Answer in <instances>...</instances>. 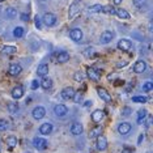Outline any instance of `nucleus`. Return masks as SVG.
I'll return each mask as SVG.
<instances>
[{
	"label": "nucleus",
	"mask_w": 153,
	"mask_h": 153,
	"mask_svg": "<svg viewBox=\"0 0 153 153\" xmlns=\"http://www.w3.org/2000/svg\"><path fill=\"white\" fill-rule=\"evenodd\" d=\"M96 147L98 151H105L107 148V139L103 136V135H100L97 137V143H96Z\"/></svg>",
	"instance_id": "nucleus-4"
},
{
	"label": "nucleus",
	"mask_w": 153,
	"mask_h": 153,
	"mask_svg": "<svg viewBox=\"0 0 153 153\" xmlns=\"http://www.w3.org/2000/svg\"><path fill=\"white\" fill-rule=\"evenodd\" d=\"M37 74L38 76H42V77H45L47 74H48V64L46 63H42L38 65V69H37Z\"/></svg>",
	"instance_id": "nucleus-19"
},
{
	"label": "nucleus",
	"mask_w": 153,
	"mask_h": 153,
	"mask_svg": "<svg viewBox=\"0 0 153 153\" xmlns=\"http://www.w3.org/2000/svg\"><path fill=\"white\" fill-rule=\"evenodd\" d=\"M79 12H80V4H79V1H74L71 5H69L68 17H69V19H74V17L77 15Z\"/></svg>",
	"instance_id": "nucleus-3"
},
{
	"label": "nucleus",
	"mask_w": 153,
	"mask_h": 153,
	"mask_svg": "<svg viewBox=\"0 0 153 153\" xmlns=\"http://www.w3.org/2000/svg\"><path fill=\"white\" fill-rule=\"evenodd\" d=\"M101 12L107 13V15H115V8H114V7H111V5H106V7L102 5V11H101Z\"/></svg>",
	"instance_id": "nucleus-29"
},
{
	"label": "nucleus",
	"mask_w": 153,
	"mask_h": 153,
	"mask_svg": "<svg viewBox=\"0 0 153 153\" xmlns=\"http://www.w3.org/2000/svg\"><path fill=\"white\" fill-rule=\"evenodd\" d=\"M7 144H8L9 148H15L17 145V137L16 136H8L7 137Z\"/></svg>",
	"instance_id": "nucleus-27"
},
{
	"label": "nucleus",
	"mask_w": 153,
	"mask_h": 153,
	"mask_svg": "<svg viewBox=\"0 0 153 153\" xmlns=\"http://www.w3.org/2000/svg\"><path fill=\"white\" fill-rule=\"evenodd\" d=\"M72 100H75V102H81V100H82V94H80V93H79V94H75L74 96V98H72Z\"/></svg>",
	"instance_id": "nucleus-39"
},
{
	"label": "nucleus",
	"mask_w": 153,
	"mask_h": 153,
	"mask_svg": "<svg viewBox=\"0 0 153 153\" xmlns=\"http://www.w3.org/2000/svg\"><path fill=\"white\" fill-rule=\"evenodd\" d=\"M145 69H147V63L144 60H137L134 65V71L136 74H143V72H145Z\"/></svg>",
	"instance_id": "nucleus-13"
},
{
	"label": "nucleus",
	"mask_w": 153,
	"mask_h": 153,
	"mask_svg": "<svg viewBox=\"0 0 153 153\" xmlns=\"http://www.w3.org/2000/svg\"><path fill=\"white\" fill-rule=\"evenodd\" d=\"M45 115H46V110H45L43 106H37L36 109L33 110V118L34 119L39 120V119H42Z\"/></svg>",
	"instance_id": "nucleus-6"
},
{
	"label": "nucleus",
	"mask_w": 153,
	"mask_h": 153,
	"mask_svg": "<svg viewBox=\"0 0 153 153\" xmlns=\"http://www.w3.org/2000/svg\"><path fill=\"white\" fill-rule=\"evenodd\" d=\"M36 26L38 27V29H41V27H42V25H41V19H39V17H36Z\"/></svg>",
	"instance_id": "nucleus-41"
},
{
	"label": "nucleus",
	"mask_w": 153,
	"mask_h": 153,
	"mask_svg": "<svg viewBox=\"0 0 153 153\" xmlns=\"http://www.w3.org/2000/svg\"><path fill=\"white\" fill-rule=\"evenodd\" d=\"M92 106V101H86L85 102V107H90Z\"/></svg>",
	"instance_id": "nucleus-44"
},
{
	"label": "nucleus",
	"mask_w": 153,
	"mask_h": 153,
	"mask_svg": "<svg viewBox=\"0 0 153 153\" xmlns=\"http://www.w3.org/2000/svg\"><path fill=\"white\" fill-rule=\"evenodd\" d=\"M41 86H42L43 89H46V90H47V89H50L51 86H53V80L45 76L43 80H42V82H41Z\"/></svg>",
	"instance_id": "nucleus-24"
},
{
	"label": "nucleus",
	"mask_w": 153,
	"mask_h": 153,
	"mask_svg": "<svg viewBox=\"0 0 153 153\" xmlns=\"http://www.w3.org/2000/svg\"><path fill=\"white\" fill-rule=\"evenodd\" d=\"M102 127L101 126H97V127H94V128H92L90 130V132H89V137L90 139H93V137H98L100 135H102Z\"/></svg>",
	"instance_id": "nucleus-22"
},
{
	"label": "nucleus",
	"mask_w": 153,
	"mask_h": 153,
	"mask_svg": "<svg viewBox=\"0 0 153 153\" xmlns=\"http://www.w3.org/2000/svg\"><path fill=\"white\" fill-rule=\"evenodd\" d=\"M131 114V109L128 106H126V107H123V110H122V115L123 117H128Z\"/></svg>",
	"instance_id": "nucleus-37"
},
{
	"label": "nucleus",
	"mask_w": 153,
	"mask_h": 153,
	"mask_svg": "<svg viewBox=\"0 0 153 153\" xmlns=\"http://www.w3.org/2000/svg\"><path fill=\"white\" fill-rule=\"evenodd\" d=\"M122 153H132V151H130L128 148H124L123 151H122Z\"/></svg>",
	"instance_id": "nucleus-45"
},
{
	"label": "nucleus",
	"mask_w": 153,
	"mask_h": 153,
	"mask_svg": "<svg viewBox=\"0 0 153 153\" xmlns=\"http://www.w3.org/2000/svg\"><path fill=\"white\" fill-rule=\"evenodd\" d=\"M143 140H144V135H140V136H139V140H137V144H141Z\"/></svg>",
	"instance_id": "nucleus-43"
},
{
	"label": "nucleus",
	"mask_w": 153,
	"mask_h": 153,
	"mask_svg": "<svg viewBox=\"0 0 153 153\" xmlns=\"http://www.w3.org/2000/svg\"><path fill=\"white\" fill-rule=\"evenodd\" d=\"M97 93H98V96L101 97V100L105 101V102H111V96L110 93L107 92V90L105 88H97Z\"/></svg>",
	"instance_id": "nucleus-7"
},
{
	"label": "nucleus",
	"mask_w": 153,
	"mask_h": 153,
	"mask_svg": "<svg viewBox=\"0 0 153 153\" xmlns=\"http://www.w3.org/2000/svg\"><path fill=\"white\" fill-rule=\"evenodd\" d=\"M115 15H118V17H119V19H123V20L130 19V13H128L126 9H123V8L117 9V11H115Z\"/></svg>",
	"instance_id": "nucleus-23"
},
{
	"label": "nucleus",
	"mask_w": 153,
	"mask_h": 153,
	"mask_svg": "<svg viewBox=\"0 0 153 153\" xmlns=\"http://www.w3.org/2000/svg\"><path fill=\"white\" fill-rule=\"evenodd\" d=\"M38 86H39V82H38V80H33V82H32V89H37Z\"/></svg>",
	"instance_id": "nucleus-40"
},
{
	"label": "nucleus",
	"mask_w": 153,
	"mask_h": 153,
	"mask_svg": "<svg viewBox=\"0 0 153 153\" xmlns=\"http://www.w3.org/2000/svg\"><path fill=\"white\" fill-rule=\"evenodd\" d=\"M16 16H17V11L15 8H7L5 9V17L7 19L12 20V19H15Z\"/></svg>",
	"instance_id": "nucleus-26"
},
{
	"label": "nucleus",
	"mask_w": 153,
	"mask_h": 153,
	"mask_svg": "<svg viewBox=\"0 0 153 153\" xmlns=\"http://www.w3.org/2000/svg\"><path fill=\"white\" fill-rule=\"evenodd\" d=\"M33 144H34V147H36L37 149H39V151L47 148V140H45V139H42V137H36L33 140Z\"/></svg>",
	"instance_id": "nucleus-10"
},
{
	"label": "nucleus",
	"mask_w": 153,
	"mask_h": 153,
	"mask_svg": "<svg viewBox=\"0 0 153 153\" xmlns=\"http://www.w3.org/2000/svg\"><path fill=\"white\" fill-rule=\"evenodd\" d=\"M82 79H84V74H82V72H80V71L75 72V75H74V80H75V81L81 82V81H82Z\"/></svg>",
	"instance_id": "nucleus-35"
},
{
	"label": "nucleus",
	"mask_w": 153,
	"mask_h": 153,
	"mask_svg": "<svg viewBox=\"0 0 153 153\" xmlns=\"http://www.w3.org/2000/svg\"><path fill=\"white\" fill-rule=\"evenodd\" d=\"M9 127V122L5 119H0V131H5Z\"/></svg>",
	"instance_id": "nucleus-34"
},
{
	"label": "nucleus",
	"mask_w": 153,
	"mask_h": 153,
	"mask_svg": "<svg viewBox=\"0 0 153 153\" xmlns=\"http://www.w3.org/2000/svg\"><path fill=\"white\" fill-rule=\"evenodd\" d=\"M21 20H22V21H29V15L22 13V15H21Z\"/></svg>",
	"instance_id": "nucleus-42"
},
{
	"label": "nucleus",
	"mask_w": 153,
	"mask_h": 153,
	"mask_svg": "<svg viewBox=\"0 0 153 153\" xmlns=\"http://www.w3.org/2000/svg\"><path fill=\"white\" fill-rule=\"evenodd\" d=\"M39 132L42 135H50L53 132V124L51 123H43L42 126L39 127Z\"/></svg>",
	"instance_id": "nucleus-18"
},
{
	"label": "nucleus",
	"mask_w": 153,
	"mask_h": 153,
	"mask_svg": "<svg viewBox=\"0 0 153 153\" xmlns=\"http://www.w3.org/2000/svg\"><path fill=\"white\" fill-rule=\"evenodd\" d=\"M131 47H132V43H131V41H128V39H120L119 42H118V48L122 51H128Z\"/></svg>",
	"instance_id": "nucleus-15"
},
{
	"label": "nucleus",
	"mask_w": 153,
	"mask_h": 153,
	"mask_svg": "<svg viewBox=\"0 0 153 153\" xmlns=\"http://www.w3.org/2000/svg\"><path fill=\"white\" fill-rule=\"evenodd\" d=\"M131 124L130 123H126V122H123V123H120L119 126H118V132H119L120 135H127L128 132H131Z\"/></svg>",
	"instance_id": "nucleus-14"
},
{
	"label": "nucleus",
	"mask_w": 153,
	"mask_h": 153,
	"mask_svg": "<svg viewBox=\"0 0 153 153\" xmlns=\"http://www.w3.org/2000/svg\"><path fill=\"white\" fill-rule=\"evenodd\" d=\"M7 107H8V110L11 111V113H16V111L19 110V105H17V102H9L8 105H7Z\"/></svg>",
	"instance_id": "nucleus-32"
},
{
	"label": "nucleus",
	"mask_w": 153,
	"mask_h": 153,
	"mask_svg": "<svg viewBox=\"0 0 153 153\" xmlns=\"http://www.w3.org/2000/svg\"><path fill=\"white\" fill-rule=\"evenodd\" d=\"M69 37H71V39L75 41V42H80V41L82 39V32L80 29H72L71 32H69Z\"/></svg>",
	"instance_id": "nucleus-11"
},
{
	"label": "nucleus",
	"mask_w": 153,
	"mask_h": 153,
	"mask_svg": "<svg viewBox=\"0 0 153 153\" xmlns=\"http://www.w3.org/2000/svg\"><path fill=\"white\" fill-rule=\"evenodd\" d=\"M113 38H114V33L113 32H110V30H106V32H103L102 34H101V43H103V45H106V43H110L111 41H113Z\"/></svg>",
	"instance_id": "nucleus-8"
},
{
	"label": "nucleus",
	"mask_w": 153,
	"mask_h": 153,
	"mask_svg": "<svg viewBox=\"0 0 153 153\" xmlns=\"http://www.w3.org/2000/svg\"><path fill=\"white\" fill-rule=\"evenodd\" d=\"M21 71H22L21 65L17 64V63L11 64V65H9V68H8V74L11 75V76H17V75H20V74H21Z\"/></svg>",
	"instance_id": "nucleus-12"
},
{
	"label": "nucleus",
	"mask_w": 153,
	"mask_h": 153,
	"mask_svg": "<svg viewBox=\"0 0 153 153\" xmlns=\"http://www.w3.org/2000/svg\"><path fill=\"white\" fill-rule=\"evenodd\" d=\"M145 117H147V110H139V113H137V124L144 123Z\"/></svg>",
	"instance_id": "nucleus-25"
},
{
	"label": "nucleus",
	"mask_w": 153,
	"mask_h": 153,
	"mask_svg": "<svg viewBox=\"0 0 153 153\" xmlns=\"http://www.w3.org/2000/svg\"><path fill=\"white\" fill-rule=\"evenodd\" d=\"M127 63H126V62H123V63H119V64H118V67H123V65H126Z\"/></svg>",
	"instance_id": "nucleus-47"
},
{
	"label": "nucleus",
	"mask_w": 153,
	"mask_h": 153,
	"mask_svg": "<svg viewBox=\"0 0 153 153\" xmlns=\"http://www.w3.org/2000/svg\"><path fill=\"white\" fill-rule=\"evenodd\" d=\"M56 60L59 63H67L69 60V54L67 51H60L58 55H56Z\"/></svg>",
	"instance_id": "nucleus-20"
},
{
	"label": "nucleus",
	"mask_w": 153,
	"mask_h": 153,
	"mask_svg": "<svg viewBox=\"0 0 153 153\" xmlns=\"http://www.w3.org/2000/svg\"><path fill=\"white\" fill-rule=\"evenodd\" d=\"M82 131H84V128H82L81 123H77V122H76V123H74L71 126V134L75 135V136H77V135H81Z\"/></svg>",
	"instance_id": "nucleus-16"
},
{
	"label": "nucleus",
	"mask_w": 153,
	"mask_h": 153,
	"mask_svg": "<svg viewBox=\"0 0 153 153\" xmlns=\"http://www.w3.org/2000/svg\"><path fill=\"white\" fill-rule=\"evenodd\" d=\"M86 75H88V77L90 80H93V81H98L100 77H101V72L98 69L93 68V67H89L88 71H86Z\"/></svg>",
	"instance_id": "nucleus-2"
},
{
	"label": "nucleus",
	"mask_w": 153,
	"mask_h": 153,
	"mask_svg": "<svg viewBox=\"0 0 153 153\" xmlns=\"http://www.w3.org/2000/svg\"><path fill=\"white\" fill-rule=\"evenodd\" d=\"M3 1H4V0H0V3H3Z\"/></svg>",
	"instance_id": "nucleus-48"
},
{
	"label": "nucleus",
	"mask_w": 153,
	"mask_h": 153,
	"mask_svg": "<svg viewBox=\"0 0 153 153\" xmlns=\"http://www.w3.org/2000/svg\"><path fill=\"white\" fill-rule=\"evenodd\" d=\"M103 117H105V113H103L102 110H96V111H93V114H92L93 122H101L103 119Z\"/></svg>",
	"instance_id": "nucleus-21"
},
{
	"label": "nucleus",
	"mask_w": 153,
	"mask_h": 153,
	"mask_svg": "<svg viewBox=\"0 0 153 153\" xmlns=\"http://www.w3.org/2000/svg\"><path fill=\"white\" fill-rule=\"evenodd\" d=\"M54 111H55V115L56 117H64L68 114V107L65 105H62V103H59L54 107Z\"/></svg>",
	"instance_id": "nucleus-5"
},
{
	"label": "nucleus",
	"mask_w": 153,
	"mask_h": 153,
	"mask_svg": "<svg viewBox=\"0 0 153 153\" xmlns=\"http://www.w3.org/2000/svg\"><path fill=\"white\" fill-rule=\"evenodd\" d=\"M152 89H153V84L151 81L144 82V85H143V90H144V92H151Z\"/></svg>",
	"instance_id": "nucleus-36"
},
{
	"label": "nucleus",
	"mask_w": 153,
	"mask_h": 153,
	"mask_svg": "<svg viewBox=\"0 0 153 153\" xmlns=\"http://www.w3.org/2000/svg\"><path fill=\"white\" fill-rule=\"evenodd\" d=\"M43 24L46 26H54L56 24V16L54 13H46L43 16Z\"/></svg>",
	"instance_id": "nucleus-1"
},
{
	"label": "nucleus",
	"mask_w": 153,
	"mask_h": 153,
	"mask_svg": "<svg viewBox=\"0 0 153 153\" xmlns=\"http://www.w3.org/2000/svg\"><path fill=\"white\" fill-rule=\"evenodd\" d=\"M1 51H3V54H7V55H8V54H15L16 51H17V48H16L15 46H4Z\"/></svg>",
	"instance_id": "nucleus-30"
},
{
	"label": "nucleus",
	"mask_w": 153,
	"mask_h": 153,
	"mask_svg": "<svg viewBox=\"0 0 153 153\" xmlns=\"http://www.w3.org/2000/svg\"><path fill=\"white\" fill-rule=\"evenodd\" d=\"M145 0H134V5L136 7V8H140V7L144 5Z\"/></svg>",
	"instance_id": "nucleus-38"
},
{
	"label": "nucleus",
	"mask_w": 153,
	"mask_h": 153,
	"mask_svg": "<svg viewBox=\"0 0 153 153\" xmlns=\"http://www.w3.org/2000/svg\"><path fill=\"white\" fill-rule=\"evenodd\" d=\"M24 33H25V32H24V29H22L21 26H17L16 29L13 30V36H15L16 38H21V37H24Z\"/></svg>",
	"instance_id": "nucleus-31"
},
{
	"label": "nucleus",
	"mask_w": 153,
	"mask_h": 153,
	"mask_svg": "<svg viewBox=\"0 0 153 153\" xmlns=\"http://www.w3.org/2000/svg\"><path fill=\"white\" fill-rule=\"evenodd\" d=\"M24 96V88L21 85H17V86H15L13 88V90H12V97L15 100H20L21 97Z\"/></svg>",
	"instance_id": "nucleus-17"
},
{
	"label": "nucleus",
	"mask_w": 153,
	"mask_h": 153,
	"mask_svg": "<svg viewBox=\"0 0 153 153\" xmlns=\"http://www.w3.org/2000/svg\"><path fill=\"white\" fill-rule=\"evenodd\" d=\"M75 94H76V90L72 88V86H69V88H64L63 90H62V97H63L64 100H72Z\"/></svg>",
	"instance_id": "nucleus-9"
},
{
	"label": "nucleus",
	"mask_w": 153,
	"mask_h": 153,
	"mask_svg": "<svg viewBox=\"0 0 153 153\" xmlns=\"http://www.w3.org/2000/svg\"><path fill=\"white\" fill-rule=\"evenodd\" d=\"M132 101L137 103H145L148 101L147 97H143V96H136V97H132Z\"/></svg>",
	"instance_id": "nucleus-33"
},
{
	"label": "nucleus",
	"mask_w": 153,
	"mask_h": 153,
	"mask_svg": "<svg viewBox=\"0 0 153 153\" xmlns=\"http://www.w3.org/2000/svg\"><path fill=\"white\" fill-rule=\"evenodd\" d=\"M113 1H114V4H115V5L122 4V0H113Z\"/></svg>",
	"instance_id": "nucleus-46"
},
{
	"label": "nucleus",
	"mask_w": 153,
	"mask_h": 153,
	"mask_svg": "<svg viewBox=\"0 0 153 153\" xmlns=\"http://www.w3.org/2000/svg\"><path fill=\"white\" fill-rule=\"evenodd\" d=\"M101 11H102V5L101 4H96L88 8V13H100Z\"/></svg>",
	"instance_id": "nucleus-28"
}]
</instances>
